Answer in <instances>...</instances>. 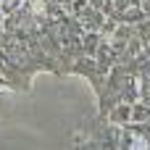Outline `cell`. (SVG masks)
Masks as SVG:
<instances>
[{
    "label": "cell",
    "mask_w": 150,
    "mask_h": 150,
    "mask_svg": "<svg viewBox=\"0 0 150 150\" xmlns=\"http://www.w3.org/2000/svg\"><path fill=\"white\" fill-rule=\"evenodd\" d=\"M124 119H129V108H127V105H121V108L113 113V121H124Z\"/></svg>",
    "instance_id": "cell-1"
},
{
    "label": "cell",
    "mask_w": 150,
    "mask_h": 150,
    "mask_svg": "<svg viewBox=\"0 0 150 150\" xmlns=\"http://www.w3.org/2000/svg\"><path fill=\"white\" fill-rule=\"evenodd\" d=\"M140 16H142V13H140L137 8H129V11H127V21H140Z\"/></svg>",
    "instance_id": "cell-2"
}]
</instances>
